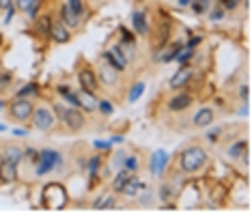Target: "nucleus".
Listing matches in <instances>:
<instances>
[{
	"label": "nucleus",
	"instance_id": "c756f323",
	"mask_svg": "<svg viewBox=\"0 0 252 213\" xmlns=\"http://www.w3.org/2000/svg\"><path fill=\"white\" fill-rule=\"evenodd\" d=\"M125 155H127V151L125 149H117V153H112V157H110V168L112 172H119L123 168V164H125Z\"/></svg>",
	"mask_w": 252,
	"mask_h": 213
},
{
	"label": "nucleus",
	"instance_id": "9b49d317",
	"mask_svg": "<svg viewBox=\"0 0 252 213\" xmlns=\"http://www.w3.org/2000/svg\"><path fill=\"white\" fill-rule=\"evenodd\" d=\"M216 123V110L211 106H200L190 117V127L194 129H207Z\"/></svg>",
	"mask_w": 252,
	"mask_h": 213
},
{
	"label": "nucleus",
	"instance_id": "aec40b11",
	"mask_svg": "<svg viewBox=\"0 0 252 213\" xmlns=\"http://www.w3.org/2000/svg\"><path fill=\"white\" fill-rule=\"evenodd\" d=\"M76 93L80 99V110H84L87 114L97 112V95L95 93H89V91H82V89H78Z\"/></svg>",
	"mask_w": 252,
	"mask_h": 213
},
{
	"label": "nucleus",
	"instance_id": "4468645a",
	"mask_svg": "<svg viewBox=\"0 0 252 213\" xmlns=\"http://www.w3.org/2000/svg\"><path fill=\"white\" fill-rule=\"evenodd\" d=\"M170 28H173V22L170 20H162L153 32V45H156V52L162 50L166 43L170 41Z\"/></svg>",
	"mask_w": 252,
	"mask_h": 213
},
{
	"label": "nucleus",
	"instance_id": "f8f14e48",
	"mask_svg": "<svg viewBox=\"0 0 252 213\" xmlns=\"http://www.w3.org/2000/svg\"><path fill=\"white\" fill-rule=\"evenodd\" d=\"M129 24H131V30H134L138 37H149L151 28H149V17H147V11L142 9H136L129 13Z\"/></svg>",
	"mask_w": 252,
	"mask_h": 213
},
{
	"label": "nucleus",
	"instance_id": "cd10ccee",
	"mask_svg": "<svg viewBox=\"0 0 252 213\" xmlns=\"http://www.w3.org/2000/svg\"><path fill=\"white\" fill-rule=\"evenodd\" d=\"M114 205H117V198H114L112 192H106L101 198H97L93 203V209L97 211H108V209H114Z\"/></svg>",
	"mask_w": 252,
	"mask_h": 213
},
{
	"label": "nucleus",
	"instance_id": "2f4dec72",
	"mask_svg": "<svg viewBox=\"0 0 252 213\" xmlns=\"http://www.w3.org/2000/svg\"><path fill=\"white\" fill-rule=\"evenodd\" d=\"M65 4H67V7H69L78 17H82V20H84V15H87V4H84V0H65Z\"/></svg>",
	"mask_w": 252,
	"mask_h": 213
},
{
	"label": "nucleus",
	"instance_id": "f3484780",
	"mask_svg": "<svg viewBox=\"0 0 252 213\" xmlns=\"http://www.w3.org/2000/svg\"><path fill=\"white\" fill-rule=\"evenodd\" d=\"M179 192H181V187H177L175 183H170V181H164L162 185L158 187V198L162 200L164 205H170V203H175L177 200Z\"/></svg>",
	"mask_w": 252,
	"mask_h": 213
},
{
	"label": "nucleus",
	"instance_id": "6ab92c4d",
	"mask_svg": "<svg viewBox=\"0 0 252 213\" xmlns=\"http://www.w3.org/2000/svg\"><path fill=\"white\" fill-rule=\"evenodd\" d=\"M59 20H61L65 26H69L71 30H76V28H80V24H82V17H78L69 7H67L65 2L59 4Z\"/></svg>",
	"mask_w": 252,
	"mask_h": 213
},
{
	"label": "nucleus",
	"instance_id": "de8ad7c7",
	"mask_svg": "<svg viewBox=\"0 0 252 213\" xmlns=\"http://www.w3.org/2000/svg\"><path fill=\"white\" fill-rule=\"evenodd\" d=\"M2 159H4L2 157V145H0V164H2Z\"/></svg>",
	"mask_w": 252,
	"mask_h": 213
},
{
	"label": "nucleus",
	"instance_id": "f03ea898",
	"mask_svg": "<svg viewBox=\"0 0 252 213\" xmlns=\"http://www.w3.org/2000/svg\"><path fill=\"white\" fill-rule=\"evenodd\" d=\"M63 172H67L65 153L54 147L39 149V159H37V164L32 166V177H35V179H43V177L63 175Z\"/></svg>",
	"mask_w": 252,
	"mask_h": 213
},
{
	"label": "nucleus",
	"instance_id": "72a5a7b5",
	"mask_svg": "<svg viewBox=\"0 0 252 213\" xmlns=\"http://www.w3.org/2000/svg\"><path fill=\"white\" fill-rule=\"evenodd\" d=\"M39 159V149L37 147H24V159L22 162H26L28 166H35Z\"/></svg>",
	"mask_w": 252,
	"mask_h": 213
},
{
	"label": "nucleus",
	"instance_id": "0eeeda50",
	"mask_svg": "<svg viewBox=\"0 0 252 213\" xmlns=\"http://www.w3.org/2000/svg\"><path fill=\"white\" fill-rule=\"evenodd\" d=\"M76 82H78V89L89 91V93H95V95H97V91L101 89L95 69L91 65H87V62H82V65L76 69Z\"/></svg>",
	"mask_w": 252,
	"mask_h": 213
},
{
	"label": "nucleus",
	"instance_id": "c03bdc74",
	"mask_svg": "<svg viewBox=\"0 0 252 213\" xmlns=\"http://www.w3.org/2000/svg\"><path fill=\"white\" fill-rule=\"evenodd\" d=\"M177 4H179V7H188V4H190V0H177Z\"/></svg>",
	"mask_w": 252,
	"mask_h": 213
},
{
	"label": "nucleus",
	"instance_id": "b1692460",
	"mask_svg": "<svg viewBox=\"0 0 252 213\" xmlns=\"http://www.w3.org/2000/svg\"><path fill=\"white\" fill-rule=\"evenodd\" d=\"M142 155L140 153H127L125 155V164H123V168L125 170H129L131 175H138V172L142 170Z\"/></svg>",
	"mask_w": 252,
	"mask_h": 213
},
{
	"label": "nucleus",
	"instance_id": "473e14b6",
	"mask_svg": "<svg viewBox=\"0 0 252 213\" xmlns=\"http://www.w3.org/2000/svg\"><path fill=\"white\" fill-rule=\"evenodd\" d=\"M97 112L101 114V117H112V112H114V106H112V101L110 99H97Z\"/></svg>",
	"mask_w": 252,
	"mask_h": 213
},
{
	"label": "nucleus",
	"instance_id": "bb28decb",
	"mask_svg": "<svg viewBox=\"0 0 252 213\" xmlns=\"http://www.w3.org/2000/svg\"><path fill=\"white\" fill-rule=\"evenodd\" d=\"M145 89H147L145 80H136V82L129 86L127 95H125V99H127V103H136V101H138L140 97H142V93H145Z\"/></svg>",
	"mask_w": 252,
	"mask_h": 213
},
{
	"label": "nucleus",
	"instance_id": "f704fd0d",
	"mask_svg": "<svg viewBox=\"0 0 252 213\" xmlns=\"http://www.w3.org/2000/svg\"><path fill=\"white\" fill-rule=\"evenodd\" d=\"M222 134H224V127L222 125H216L211 131H207V136H205V140L211 142V145H216V142H220L222 140Z\"/></svg>",
	"mask_w": 252,
	"mask_h": 213
},
{
	"label": "nucleus",
	"instance_id": "412c9836",
	"mask_svg": "<svg viewBox=\"0 0 252 213\" xmlns=\"http://www.w3.org/2000/svg\"><path fill=\"white\" fill-rule=\"evenodd\" d=\"M145 187H147V185L138 179V177L131 175V177H129V181L125 183V187L121 189V194H123V196H127V198H136V196H138V194H140Z\"/></svg>",
	"mask_w": 252,
	"mask_h": 213
},
{
	"label": "nucleus",
	"instance_id": "c9c22d12",
	"mask_svg": "<svg viewBox=\"0 0 252 213\" xmlns=\"http://www.w3.org/2000/svg\"><path fill=\"white\" fill-rule=\"evenodd\" d=\"M13 4H15V9L18 11H22V13H28L32 7H37L39 0H15Z\"/></svg>",
	"mask_w": 252,
	"mask_h": 213
},
{
	"label": "nucleus",
	"instance_id": "1a4fd4ad",
	"mask_svg": "<svg viewBox=\"0 0 252 213\" xmlns=\"http://www.w3.org/2000/svg\"><path fill=\"white\" fill-rule=\"evenodd\" d=\"M101 59H106V61L110 62L112 67H117V71H121V73L127 71L129 59H127V54H125V52H123L121 43H112V45H110V48H108L106 52H101Z\"/></svg>",
	"mask_w": 252,
	"mask_h": 213
},
{
	"label": "nucleus",
	"instance_id": "4be33fe9",
	"mask_svg": "<svg viewBox=\"0 0 252 213\" xmlns=\"http://www.w3.org/2000/svg\"><path fill=\"white\" fill-rule=\"evenodd\" d=\"M248 151H250L248 140H237V142H233V145L226 149V157L233 159V162H239V159H242Z\"/></svg>",
	"mask_w": 252,
	"mask_h": 213
},
{
	"label": "nucleus",
	"instance_id": "ddd939ff",
	"mask_svg": "<svg viewBox=\"0 0 252 213\" xmlns=\"http://www.w3.org/2000/svg\"><path fill=\"white\" fill-rule=\"evenodd\" d=\"M71 28L69 26H65L63 22L56 17V20H52V28H50V39H52L54 43H59V45H63V43H69L71 41Z\"/></svg>",
	"mask_w": 252,
	"mask_h": 213
},
{
	"label": "nucleus",
	"instance_id": "79ce46f5",
	"mask_svg": "<svg viewBox=\"0 0 252 213\" xmlns=\"http://www.w3.org/2000/svg\"><path fill=\"white\" fill-rule=\"evenodd\" d=\"M13 2H15V0H0V11H7Z\"/></svg>",
	"mask_w": 252,
	"mask_h": 213
},
{
	"label": "nucleus",
	"instance_id": "20e7f679",
	"mask_svg": "<svg viewBox=\"0 0 252 213\" xmlns=\"http://www.w3.org/2000/svg\"><path fill=\"white\" fill-rule=\"evenodd\" d=\"M31 125L37 131H41V134H54V131L59 129V119H56V114H54L52 101H35Z\"/></svg>",
	"mask_w": 252,
	"mask_h": 213
},
{
	"label": "nucleus",
	"instance_id": "dca6fc26",
	"mask_svg": "<svg viewBox=\"0 0 252 213\" xmlns=\"http://www.w3.org/2000/svg\"><path fill=\"white\" fill-rule=\"evenodd\" d=\"M20 181V164L2 159L0 164V183H18Z\"/></svg>",
	"mask_w": 252,
	"mask_h": 213
},
{
	"label": "nucleus",
	"instance_id": "4c0bfd02",
	"mask_svg": "<svg viewBox=\"0 0 252 213\" xmlns=\"http://www.w3.org/2000/svg\"><path fill=\"white\" fill-rule=\"evenodd\" d=\"M11 82H13V73H9V71H4V73H0V93L2 91H7Z\"/></svg>",
	"mask_w": 252,
	"mask_h": 213
},
{
	"label": "nucleus",
	"instance_id": "c85d7f7f",
	"mask_svg": "<svg viewBox=\"0 0 252 213\" xmlns=\"http://www.w3.org/2000/svg\"><path fill=\"white\" fill-rule=\"evenodd\" d=\"M15 97H31V99H37L39 97V84L37 82H26L22 89L15 91Z\"/></svg>",
	"mask_w": 252,
	"mask_h": 213
},
{
	"label": "nucleus",
	"instance_id": "9d476101",
	"mask_svg": "<svg viewBox=\"0 0 252 213\" xmlns=\"http://www.w3.org/2000/svg\"><path fill=\"white\" fill-rule=\"evenodd\" d=\"M192 80H194V67L190 65V62H186V65H181L175 71V76L168 80V89L173 91V93L175 91H183L192 84Z\"/></svg>",
	"mask_w": 252,
	"mask_h": 213
},
{
	"label": "nucleus",
	"instance_id": "ea45409f",
	"mask_svg": "<svg viewBox=\"0 0 252 213\" xmlns=\"http://www.w3.org/2000/svg\"><path fill=\"white\" fill-rule=\"evenodd\" d=\"M93 147L97 149V151H110L112 142H110V140H95V142H93Z\"/></svg>",
	"mask_w": 252,
	"mask_h": 213
},
{
	"label": "nucleus",
	"instance_id": "5701e85b",
	"mask_svg": "<svg viewBox=\"0 0 252 213\" xmlns=\"http://www.w3.org/2000/svg\"><path fill=\"white\" fill-rule=\"evenodd\" d=\"M35 32L39 37H50V28H52V15L50 13H41L35 17Z\"/></svg>",
	"mask_w": 252,
	"mask_h": 213
},
{
	"label": "nucleus",
	"instance_id": "e433bc0d",
	"mask_svg": "<svg viewBox=\"0 0 252 213\" xmlns=\"http://www.w3.org/2000/svg\"><path fill=\"white\" fill-rule=\"evenodd\" d=\"M207 13H209V20H211V22H222V20L226 17V11L222 9L220 4H218V7H214V9H209Z\"/></svg>",
	"mask_w": 252,
	"mask_h": 213
},
{
	"label": "nucleus",
	"instance_id": "a211bd4d",
	"mask_svg": "<svg viewBox=\"0 0 252 213\" xmlns=\"http://www.w3.org/2000/svg\"><path fill=\"white\" fill-rule=\"evenodd\" d=\"M2 157L9 159V162H13V164H22V159H24V147L18 145V142H4Z\"/></svg>",
	"mask_w": 252,
	"mask_h": 213
},
{
	"label": "nucleus",
	"instance_id": "39448f33",
	"mask_svg": "<svg viewBox=\"0 0 252 213\" xmlns=\"http://www.w3.org/2000/svg\"><path fill=\"white\" fill-rule=\"evenodd\" d=\"M32 108H35V99H31V97H13L7 103V114L13 123L28 125L32 117Z\"/></svg>",
	"mask_w": 252,
	"mask_h": 213
},
{
	"label": "nucleus",
	"instance_id": "393cba45",
	"mask_svg": "<svg viewBox=\"0 0 252 213\" xmlns=\"http://www.w3.org/2000/svg\"><path fill=\"white\" fill-rule=\"evenodd\" d=\"M129 177H131V172H129V170H125V168H121L119 172H114V179H112L110 192H112V194H121V189L125 187V183L129 181Z\"/></svg>",
	"mask_w": 252,
	"mask_h": 213
},
{
	"label": "nucleus",
	"instance_id": "f257e3e1",
	"mask_svg": "<svg viewBox=\"0 0 252 213\" xmlns=\"http://www.w3.org/2000/svg\"><path fill=\"white\" fill-rule=\"evenodd\" d=\"M209 166V151L203 145H188L177 153V168L181 177H192Z\"/></svg>",
	"mask_w": 252,
	"mask_h": 213
},
{
	"label": "nucleus",
	"instance_id": "7c9ffc66",
	"mask_svg": "<svg viewBox=\"0 0 252 213\" xmlns=\"http://www.w3.org/2000/svg\"><path fill=\"white\" fill-rule=\"evenodd\" d=\"M211 2H214V0H190L188 7H192L194 15H205L211 9Z\"/></svg>",
	"mask_w": 252,
	"mask_h": 213
},
{
	"label": "nucleus",
	"instance_id": "423d86ee",
	"mask_svg": "<svg viewBox=\"0 0 252 213\" xmlns=\"http://www.w3.org/2000/svg\"><path fill=\"white\" fill-rule=\"evenodd\" d=\"M95 73H97V80H99V86H104L108 91L119 89V84H121V71H117V67H112L110 62L106 59H101V56H99V61H97Z\"/></svg>",
	"mask_w": 252,
	"mask_h": 213
},
{
	"label": "nucleus",
	"instance_id": "a18cd8bd",
	"mask_svg": "<svg viewBox=\"0 0 252 213\" xmlns=\"http://www.w3.org/2000/svg\"><path fill=\"white\" fill-rule=\"evenodd\" d=\"M9 127H7V125H2V123H0V134H2V131H7Z\"/></svg>",
	"mask_w": 252,
	"mask_h": 213
},
{
	"label": "nucleus",
	"instance_id": "58836bf2",
	"mask_svg": "<svg viewBox=\"0 0 252 213\" xmlns=\"http://www.w3.org/2000/svg\"><path fill=\"white\" fill-rule=\"evenodd\" d=\"M239 99H242V103L250 101V86L248 84H242V89H239Z\"/></svg>",
	"mask_w": 252,
	"mask_h": 213
},
{
	"label": "nucleus",
	"instance_id": "6e6552de",
	"mask_svg": "<svg viewBox=\"0 0 252 213\" xmlns=\"http://www.w3.org/2000/svg\"><path fill=\"white\" fill-rule=\"evenodd\" d=\"M194 101H196V97H194L190 91H175L173 95L166 99V110L173 112V114H181L186 110H190V108L194 106Z\"/></svg>",
	"mask_w": 252,
	"mask_h": 213
},
{
	"label": "nucleus",
	"instance_id": "49530a36",
	"mask_svg": "<svg viewBox=\"0 0 252 213\" xmlns=\"http://www.w3.org/2000/svg\"><path fill=\"white\" fill-rule=\"evenodd\" d=\"M4 108H7V103H4L2 99H0V110H4Z\"/></svg>",
	"mask_w": 252,
	"mask_h": 213
},
{
	"label": "nucleus",
	"instance_id": "a878e982",
	"mask_svg": "<svg viewBox=\"0 0 252 213\" xmlns=\"http://www.w3.org/2000/svg\"><path fill=\"white\" fill-rule=\"evenodd\" d=\"M101 168H104V157H101L99 153L91 155V159H89V179H91V183L99 179V170Z\"/></svg>",
	"mask_w": 252,
	"mask_h": 213
},
{
	"label": "nucleus",
	"instance_id": "2eb2a0df",
	"mask_svg": "<svg viewBox=\"0 0 252 213\" xmlns=\"http://www.w3.org/2000/svg\"><path fill=\"white\" fill-rule=\"evenodd\" d=\"M168 166V153L158 149L156 153H151V159H149V172L156 177H162L164 175V168Z\"/></svg>",
	"mask_w": 252,
	"mask_h": 213
},
{
	"label": "nucleus",
	"instance_id": "7ed1b4c3",
	"mask_svg": "<svg viewBox=\"0 0 252 213\" xmlns=\"http://www.w3.org/2000/svg\"><path fill=\"white\" fill-rule=\"evenodd\" d=\"M52 108H54V114L59 119V125L67 131H78L87 129L89 125V119H87V112L80 110V108H73V106H63L59 101H52Z\"/></svg>",
	"mask_w": 252,
	"mask_h": 213
},
{
	"label": "nucleus",
	"instance_id": "a19ab883",
	"mask_svg": "<svg viewBox=\"0 0 252 213\" xmlns=\"http://www.w3.org/2000/svg\"><path fill=\"white\" fill-rule=\"evenodd\" d=\"M15 13H18V9H15V4H11V7L7 9V17H4V24H11V20L15 17Z\"/></svg>",
	"mask_w": 252,
	"mask_h": 213
},
{
	"label": "nucleus",
	"instance_id": "37998d69",
	"mask_svg": "<svg viewBox=\"0 0 252 213\" xmlns=\"http://www.w3.org/2000/svg\"><path fill=\"white\" fill-rule=\"evenodd\" d=\"M13 136L15 138H26L28 136V129H13Z\"/></svg>",
	"mask_w": 252,
	"mask_h": 213
}]
</instances>
